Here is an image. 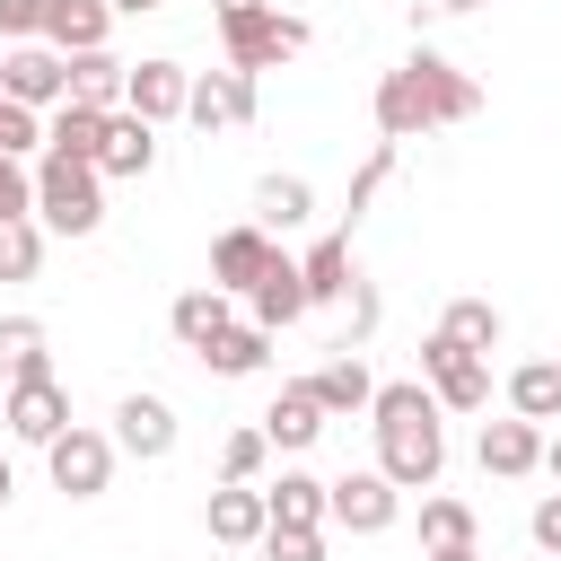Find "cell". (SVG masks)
Segmentation results:
<instances>
[{
	"instance_id": "6da1fadb",
	"label": "cell",
	"mask_w": 561,
	"mask_h": 561,
	"mask_svg": "<svg viewBox=\"0 0 561 561\" xmlns=\"http://www.w3.org/2000/svg\"><path fill=\"white\" fill-rule=\"evenodd\" d=\"M368 114H377V131H386V140H421V131L473 123V114H482V88H473V70H456L447 53H430V44H421L412 61H394V70L377 79Z\"/></svg>"
},
{
	"instance_id": "7a4b0ae2",
	"label": "cell",
	"mask_w": 561,
	"mask_h": 561,
	"mask_svg": "<svg viewBox=\"0 0 561 561\" xmlns=\"http://www.w3.org/2000/svg\"><path fill=\"white\" fill-rule=\"evenodd\" d=\"M368 430H377V473L394 491H438L447 473V421H438V394L421 377H394L368 394Z\"/></svg>"
},
{
	"instance_id": "3957f363",
	"label": "cell",
	"mask_w": 561,
	"mask_h": 561,
	"mask_svg": "<svg viewBox=\"0 0 561 561\" xmlns=\"http://www.w3.org/2000/svg\"><path fill=\"white\" fill-rule=\"evenodd\" d=\"M35 219H44V237H96V219H105V175H96V158H35Z\"/></svg>"
},
{
	"instance_id": "277c9868",
	"label": "cell",
	"mask_w": 561,
	"mask_h": 561,
	"mask_svg": "<svg viewBox=\"0 0 561 561\" xmlns=\"http://www.w3.org/2000/svg\"><path fill=\"white\" fill-rule=\"evenodd\" d=\"M421 386L438 394V412H482L491 403V351H465L456 333L421 342Z\"/></svg>"
},
{
	"instance_id": "5b68a950",
	"label": "cell",
	"mask_w": 561,
	"mask_h": 561,
	"mask_svg": "<svg viewBox=\"0 0 561 561\" xmlns=\"http://www.w3.org/2000/svg\"><path fill=\"white\" fill-rule=\"evenodd\" d=\"M219 53H228V70H280L289 53H307V18H289V9H254V18H228L219 26Z\"/></svg>"
},
{
	"instance_id": "8992f818",
	"label": "cell",
	"mask_w": 561,
	"mask_h": 561,
	"mask_svg": "<svg viewBox=\"0 0 561 561\" xmlns=\"http://www.w3.org/2000/svg\"><path fill=\"white\" fill-rule=\"evenodd\" d=\"M114 430H88V421H70L53 447H44V465H53V491L61 500H105V482H114Z\"/></svg>"
},
{
	"instance_id": "52a82bcc",
	"label": "cell",
	"mask_w": 561,
	"mask_h": 561,
	"mask_svg": "<svg viewBox=\"0 0 561 561\" xmlns=\"http://www.w3.org/2000/svg\"><path fill=\"white\" fill-rule=\"evenodd\" d=\"M394 517H403V491H394L377 465H359V473L324 482V526H342V535H386Z\"/></svg>"
},
{
	"instance_id": "ba28073f",
	"label": "cell",
	"mask_w": 561,
	"mask_h": 561,
	"mask_svg": "<svg viewBox=\"0 0 561 561\" xmlns=\"http://www.w3.org/2000/svg\"><path fill=\"white\" fill-rule=\"evenodd\" d=\"M254 105H263V88H254V70H193V88H184V123H202V131H245L254 123Z\"/></svg>"
},
{
	"instance_id": "9c48e42d",
	"label": "cell",
	"mask_w": 561,
	"mask_h": 561,
	"mask_svg": "<svg viewBox=\"0 0 561 561\" xmlns=\"http://www.w3.org/2000/svg\"><path fill=\"white\" fill-rule=\"evenodd\" d=\"M0 430L26 438V447H53V438L70 430V386H61V377H18V386H0Z\"/></svg>"
},
{
	"instance_id": "30bf717a",
	"label": "cell",
	"mask_w": 561,
	"mask_h": 561,
	"mask_svg": "<svg viewBox=\"0 0 561 561\" xmlns=\"http://www.w3.org/2000/svg\"><path fill=\"white\" fill-rule=\"evenodd\" d=\"M0 96L53 114V105L70 96V53H53L44 35H35V44H9V53H0Z\"/></svg>"
},
{
	"instance_id": "8fae6325",
	"label": "cell",
	"mask_w": 561,
	"mask_h": 561,
	"mask_svg": "<svg viewBox=\"0 0 561 561\" xmlns=\"http://www.w3.org/2000/svg\"><path fill=\"white\" fill-rule=\"evenodd\" d=\"M184 88H193L184 61H167V53H158V61H131V70H123V114H140V123L167 131V123H184Z\"/></svg>"
},
{
	"instance_id": "7c38bea8",
	"label": "cell",
	"mask_w": 561,
	"mask_h": 561,
	"mask_svg": "<svg viewBox=\"0 0 561 561\" xmlns=\"http://www.w3.org/2000/svg\"><path fill=\"white\" fill-rule=\"evenodd\" d=\"M114 447L140 456V465H167L175 456V403L167 394H123L114 403Z\"/></svg>"
},
{
	"instance_id": "4fadbf2b",
	"label": "cell",
	"mask_w": 561,
	"mask_h": 561,
	"mask_svg": "<svg viewBox=\"0 0 561 561\" xmlns=\"http://www.w3.org/2000/svg\"><path fill=\"white\" fill-rule=\"evenodd\" d=\"M280 245H272V228L263 219H245V228H219V245H210V289H228V298H245L254 280H263V263H272Z\"/></svg>"
},
{
	"instance_id": "5bb4252c",
	"label": "cell",
	"mask_w": 561,
	"mask_h": 561,
	"mask_svg": "<svg viewBox=\"0 0 561 561\" xmlns=\"http://www.w3.org/2000/svg\"><path fill=\"white\" fill-rule=\"evenodd\" d=\"M254 430H263L280 456H307V447L324 438V403H316V386H307V377H289V386L263 403V421H254Z\"/></svg>"
},
{
	"instance_id": "9a60e30c",
	"label": "cell",
	"mask_w": 561,
	"mask_h": 561,
	"mask_svg": "<svg viewBox=\"0 0 561 561\" xmlns=\"http://www.w3.org/2000/svg\"><path fill=\"white\" fill-rule=\"evenodd\" d=\"M158 167V123H140V114H105V140H96V175H123V184H140Z\"/></svg>"
},
{
	"instance_id": "2e32d148",
	"label": "cell",
	"mask_w": 561,
	"mask_h": 561,
	"mask_svg": "<svg viewBox=\"0 0 561 561\" xmlns=\"http://www.w3.org/2000/svg\"><path fill=\"white\" fill-rule=\"evenodd\" d=\"M298 316H307V280H298V263H289V254H272V263H263V280L245 289V324L289 333Z\"/></svg>"
},
{
	"instance_id": "e0dca14e",
	"label": "cell",
	"mask_w": 561,
	"mask_h": 561,
	"mask_svg": "<svg viewBox=\"0 0 561 561\" xmlns=\"http://www.w3.org/2000/svg\"><path fill=\"white\" fill-rule=\"evenodd\" d=\"M473 456H482V473H500V482H517V473H535L543 465V421H482V438H473Z\"/></svg>"
},
{
	"instance_id": "ac0fdd59",
	"label": "cell",
	"mask_w": 561,
	"mask_h": 561,
	"mask_svg": "<svg viewBox=\"0 0 561 561\" xmlns=\"http://www.w3.org/2000/svg\"><path fill=\"white\" fill-rule=\"evenodd\" d=\"M202 526H210V543H263V526H272L263 482H219V491L202 500Z\"/></svg>"
},
{
	"instance_id": "d6986e66",
	"label": "cell",
	"mask_w": 561,
	"mask_h": 561,
	"mask_svg": "<svg viewBox=\"0 0 561 561\" xmlns=\"http://www.w3.org/2000/svg\"><path fill=\"white\" fill-rule=\"evenodd\" d=\"M298 280H307V307H342L351 298V228H333V237H316L307 254H298Z\"/></svg>"
},
{
	"instance_id": "ffe728a7",
	"label": "cell",
	"mask_w": 561,
	"mask_h": 561,
	"mask_svg": "<svg viewBox=\"0 0 561 561\" xmlns=\"http://www.w3.org/2000/svg\"><path fill=\"white\" fill-rule=\"evenodd\" d=\"M307 386H316L324 421H351V412H368V394H377V377H368V359H359L351 342H342V351H333V359H324V368H316Z\"/></svg>"
},
{
	"instance_id": "44dd1931",
	"label": "cell",
	"mask_w": 561,
	"mask_h": 561,
	"mask_svg": "<svg viewBox=\"0 0 561 561\" xmlns=\"http://www.w3.org/2000/svg\"><path fill=\"white\" fill-rule=\"evenodd\" d=\"M114 35V9L105 0H44V44L53 53H96Z\"/></svg>"
},
{
	"instance_id": "7402d4cb",
	"label": "cell",
	"mask_w": 561,
	"mask_h": 561,
	"mask_svg": "<svg viewBox=\"0 0 561 561\" xmlns=\"http://www.w3.org/2000/svg\"><path fill=\"white\" fill-rule=\"evenodd\" d=\"M167 324H175V342H184V351H210L237 316H228V289H210V280H202V289H184V298L167 307Z\"/></svg>"
},
{
	"instance_id": "603a6c76",
	"label": "cell",
	"mask_w": 561,
	"mask_h": 561,
	"mask_svg": "<svg viewBox=\"0 0 561 561\" xmlns=\"http://www.w3.org/2000/svg\"><path fill=\"white\" fill-rule=\"evenodd\" d=\"M263 508H272V526H324V482L307 465H280L263 482Z\"/></svg>"
},
{
	"instance_id": "cb8c5ba5",
	"label": "cell",
	"mask_w": 561,
	"mask_h": 561,
	"mask_svg": "<svg viewBox=\"0 0 561 561\" xmlns=\"http://www.w3.org/2000/svg\"><path fill=\"white\" fill-rule=\"evenodd\" d=\"M18 377H53V333L35 316H0V386Z\"/></svg>"
},
{
	"instance_id": "d4e9b609",
	"label": "cell",
	"mask_w": 561,
	"mask_h": 561,
	"mask_svg": "<svg viewBox=\"0 0 561 561\" xmlns=\"http://www.w3.org/2000/svg\"><path fill=\"white\" fill-rule=\"evenodd\" d=\"M456 543H482V517H473V500L430 491L421 500V552H456Z\"/></svg>"
},
{
	"instance_id": "484cf974",
	"label": "cell",
	"mask_w": 561,
	"mask_h": 561,
	"mask_svg": "<svg viewBox=\"0 0 561 561\" xmlns=\"http://www.w3.org/2000/svg\"><path fill=\"white\" fill-rule=\"evenodd\" d=\"M123 70H131V61H114L105 44H96V53H70V105L114 114V105H123Z\"/></svg>"
},
{
	"instance_id": "4316f807",
	"label": "cell",
	"mask_w": 561,
	"mask_h": 561,
	"mask_svg": "<svg viewBox=\"0 0 561 561\" xmlns=\"http://www.w3.org/2000/svg\"><path fill=\"white\" fill-rule=\"evenodd\" d=\"M254 219L263 228H307L316 219V184L307 175H263L254 184Z\"/></svg>"
},
{
	"instance_id": "83f0119b",
	"label": "cell",
	"mask_w": 561,
	"mask_h": 561,
	"mask_svg": "<svg viewBox=\"0 0 561 561\" xmlns=\"http://www.w3.org/2000/svg\"><path fill=\"white\" fill-rule=\"evenodd\" d=\"M193 359H202L210 377H254V368L272 359V333H263V324H228V333H219L210 351H193Z\"/></svg>"
},
{
	"instance_id": "f1b7e54d",
	"label": "cell",
	"mask_w": 561,
	"mask_h": 561,
	"mask_svg": "<svg viewBox=\"0 0 561 561\" xmlns=\"http://www.w3.org/2000/svg\"><path fill=\"white\" fill-rule=\"evenodd\" d=\"M508 412H517V421H561V368H552V359L508 368Z\"/></svg>"
},
{
	"instance_id": "f546056e",
	"label": "cell",
	"mask_w": 561,
	"mask_h": 561,
	"mask_svg": "<svg viewBox=\"0 0 561 561\" xmlns=\"http://www.w3.org/2000/svg\"><path fill=\"white\" fill-rule=\"evenodd\" d=\"M96 140H105V114L61 96V105H53V123H44V149H53V158H96Z\"/></svg>"
},
{
	"instance_id": "4dcf8cb0",
	"label": "cell",
	"mask_w": 561,
	"mask_h": 561,
	"mask_svg": "<svg viewBox=\"0 0 561 561\" xmlns=\"http://www.w3.org/2000/svg\"><path fill=\"white\" fill-rule=\"evenodd\" d=\"M44 272V219H0V280H35Z\"/></svg>"
},
{
	"instance_id": "1f68e13d",
	"label": "cell",
	"mask_w": 561,
	"mask_h": 561,
	"mask_svg": "<svg viewBox=\"0 0 561 561\" xmlns=\"http://www.w3.org/2000/svg\"><path fill=\"white\" fill-rule=\"evenodd\" d=\"M438 333H456L465 351H500V307H491V298H456V307L438 316Z\"/></svg>"
},
{
	"instance_id": "d6a6232c",
	"label": "cell",
	"mask_w": 561,
	"mask_h": 561,
	"mask_svg": "<svg viewBox=\"0 0 561 561\" xmlns=\"http://www.w3.org/2000/svg\"><path fill=\"white\" fill-rule=\"evenodd\" d=\"M263 465H272V438H263V430H228V447H219V482H263Z\"/></svg>"
},
{
	"instance_id": "836d02e7",
	"label": "cell",
	"mask_w": 561,
	"mask_h": 561,
	"mask_svg": "<svg viewBox=\"0 0 561 561\" xmlns=\"http://www.w3.org/2000/svg\"><path fill=\"white\" fill-rule=\"evenodd\" d=\"M35 149H44V114L0 96V158H35Z\"/></svg>"
},
{
	"instance_id": "e575fe53",
	"label": "cell",
	"mask_w": 561,
	"mask_h": 561,
	"mask_svg": "<svg viewBox=\"0 0 561 561\" xmlns=\"http://www.w3.org/2000/svg\"><path fill=\"white\" fill-rule=\"evenodd\" d=\"M263 561H324V526H263Z\"/></svg>"
},
{
	"instance_id": "d590c367",
	"label": "cell",
	"mask_w": 561,
	"mask_h": 561,
	"mask_svg": "<svg viewBox=\"0 0 561 561\" xmlns=\"http://www.w3.org/2000/svg\"><path fill=\"white\" fill-rule=\"evenodd\" d=\"M0 219H35V167L0 158Z\"/></svg>"
},
{
	"instance_id": "8d00e7d4",
	"label": "cell",
	"mask_w": 561,
	"mask_h": 561,
	"mask_svg": "<svg viewBox=\"0 0 561 561\" xmlns=\"http://www.w3.org/2000/svg\"><path fill=\"white\" fill-rule=\"evenodd\" d=\"M386 175H394V140H377V149H368V167L351 175V219H359V210L377 202V184H386Z\"/></svg>"
},
{
	"instance_id": "74e56055",
	"label": "cell",
	"mask_w": 561,
	"mask_h": 561,
	"mask_svg": "<svg viewBox=\"0 0 561 561\" xmlns=\"http://www.w3.org/2000/svg\"><path fill=\"white\" fill-rule=\"evenodd\" d=\"M44 35V0H0V44H35Z\"/></svg>"
},
{
	"instance_id": "f35d334b",
	"label": "cell",
	"mask_w": 561,
	"mask_h": 561,
	"mask_svg": "<svg viewBox=\"0 0 561 561\" xmlns=\"http://www.w3.org/2000/svg\"><path fill=\"white\" fill-rule=\"evenodd\" d=\"M526 535H535V552H561V491H543L526 508Z\"/></svg>"
},
{
	"instance_id": "ab89813d",
	"label": "cell",
	"mask_w": 561,
	"mask_h": 561,
	"mask_svg": "<svg viewBox=\"0 0 561 561\" xmlns=\"http://www.w3.org/2000/svg\"><path fill=\"white\" fill-rule=\"evenodd\" d=\"M254 9H272V0H210V18L228 26V18H254Z\"/></svg>"
},
{
	"instance_id": "60d3db41",
	"label": "cell",
	"mask_w": 561,
	"mask_h": 561,
	"mask_svg": "<svg viewBox=\"0 0 561 561\" xmlns=\"http://www.w3.org/2000/svg\"><path fill=\"white\" fill-rule=\"evenodd\" d=\"M105 9H114V18H158L167 0H105Z\"/></svg>"
},
{
	"instance_id": "b9f144b4",
	"label": "cell",
	"mask_w": 561,
	"mask_h": 561,
	"mask_svg": "<svg viewBox=\"0 0 561 561\" xmlns=\"http://www.w3.org/2000/svg\"><path fill=\"white\" fill-rule=\"evenodd\" d=\"M421 561H482V543H456V552H421Z\"/></svg>"
},
{
	"instance_id": "7bdbcfd3",
	"label": "cell",
	"mask_w": 561,
	"mask_h": 561,
	"mask_svg": "<svg viewBox=\"0 0 561 561\" xmlns=\"http://www.w3.org/2000/svg\"><path fill=\"white\" fill-rule=\"evenodd\" d=\"M543 473H552V482H561V438H543Z\"/></svg>"
},
{
	"instance_id": "ee69618b",
	"label": "cell",
	"mask_w": 561,
	"mask_h": 561,
	"mask_svg": "<svg viewBox=\"0 0 561 561\" xmlns=\"http://www.w3.org/2000/svg\"><path fill=\"white\" fill-rule=\"evenodd\" d=\"M9 491H18V473H9V456H0V508H9Z\"/></svg>"
},
{
	"instance_id": "f6af8a7d",
	"label": "cell",
	"mask_w": 561,
	"mask_h": 561,
	"mask_svg": "<svg viewBox=\"0 0 561 561\" xmlns=\"http://www.w3.org/2000/svg\"><path fill=\"white\" fill-rule=\"evenodd\" d=\"M438 9H491V0H438Z\"/></svg>"
},
{
	"instance_id": "bcb514c9",
	"label": "cell",
	"mask_w": 561,
	"mask_h": 561,
	"mask_svg": "<svg viewBox=\"0 0 561 561\" xmlns=\"http://www.w3.org/2000/svg\"><path fill=\"white\" fill-rule=\"evenodd\" d=\"M543 561H561V552H543Z\"/></svg>"
},
{
	"instance_id": "7dc6e473",
	"label": "cell",
	"mask_w": 561,
	"mask_h": 561,
	"mask_svg": "<svg viewBox=\"0 0 561 561\" xmlns=\"http://www.w3.org/2000/svg\"><path fill=\"white\" fill-rule=\"evenodd\" d=\"M552 368H561V359H552Z\"/></svg>"
}]
</instances>
